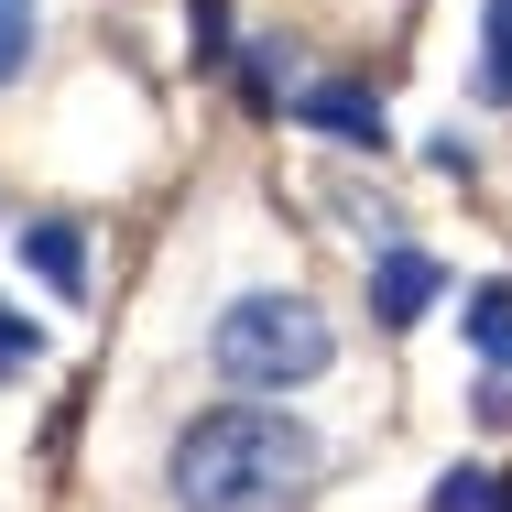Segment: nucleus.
I'll use <instances>...</instances> for the list:
<instances>
[{"label": "nucleus", "mask_w": 512, "mask_h": 512, "mask_svg": "<svg viewBox=\"0 0 512 512\" xmlns=\"http://www.w3.org/2000/svg\"><path fill=\"white\" fill-rule=\"evenodd\" d=\"M164 480L186 512H284L316 480V436L284 404H218L175 436Z\"/></svg>", "instance_id": "obj_1"}, {"label": "nucleus", "mask_w": 512, "mask_h": 512, "mask_svg": "<svg viewBox=\"0 0 512 512\" xmlns=\"http://www.w3.org/2000/svg\"><path fill=\"white\" fill-rule=\"evenodd\" d=\"M207 360L229 382H251V393H284V382H316L338 360V338H327V316L306 295H240V306L207 327Z\"/></svg>", "instance_id": "obj_2"}, {"label": "nucleus", "mask_w": 512, "mask_h": 512, "mask_svg": "<svg viewBox=\"0 0 512 512\" xmlns=\"http://www.w3.org/2000/svg\"><path fill=\"white\" fill-rule=\"evenodd\" d=\"M436 295H447V262H436V251H414V240H382V251H371V316H382V327H414Z\"/></svg>", "instance_id": "obj_3"}, {"label": "nucleus", "mask_w": 512, "mask_h": 512, "mask_svg": "<svg viewBox=\"0 0 512 512\" xmlns=\"http://www.w3.org/2000/svg\"><path fill=\"white\" fill-rule=\"evenodd\" d=\"M295 120H306V131H338V142H360V153H382V99H371V88H295Z\"/></svg>", "instance_id": "obj_4"}, {"label": "nucleus", "mask_w": 512, "mask_h": 512, "mask_svg": "<svg viewBox=\"0 0 512 512\" xmlns=\"http://www.w3.org/2000/svg\"><path fill=\"white\" fill-rule=\"evenodd\" d=\"M22 262H33L66 306L88 295V240H77V218H33V229H22Z\"/></svg>", "instance_id": "obj_5"}, {"label": "nucleus", "mask_w": 512, "mask_h": 512, "mask_svg": "<svg viewBox=\"0 0 512 512\" xmlns=\"http://www.w3.org/2000/svg\"><path fill=\"white\" fill-rule=\"evenodd\" d=\"M480 99L512 109V0H480Z\"/></svg>", "instance_id": "obj_6"}, {"label": "nucleus", "mask_w": 512, "mask_h": 512, "mask_svg": "<svg viewBox=\"0 0 512 512\" xmlns=\"http://www.w3.org/2000/svg\"><path fill=\"white\" fill-rule=\"evenodd\" d=\"M469 338H480L491 371H512V284H480V295H469Z\"/></svg>", "instance_id": "obj_7"}, {"label": "nucleus", "mask_w": 512, "mask_h": 512, "mask_svg": "<svg viewBox=\"0 0 512 512\" xmlns=\"http://www.w3.org/2000/svg\"><path fill=\"white\" fill-rule=\"evenodd\" d=\"M425 512H512V502H502V480H480V469H447Z\"/></svg>", "instance_id": "obj_8"}, {"label": "nucleus", "mask_w": 512, "mask_h": 512, "mask_svg": "<svg viewBox=\"0 0 512 512\" xmlns=\"http://www.w3.org/2000/svg\"><path fill=\"white\" fill-rule=\"evenodd\" d=\"M22 55H33V0H0V88L22 77Z\"/></svg>", "instance_id": "obj_9"}, {"label": "nucleus", "mask_w": 512, "mask_h": 512, "mask_svg": "<svg viewBox=\"0 0 512 512\" xmlns=\"http://www.w3.org/2000/svg\"><path fill=\"white\" fill-rule=\"evenodd\" d=\"M33 349H44V327H33V316H11V306H0V371H22Z\"/></svg>", "instance_id": "obj_10"}]
</instances>
